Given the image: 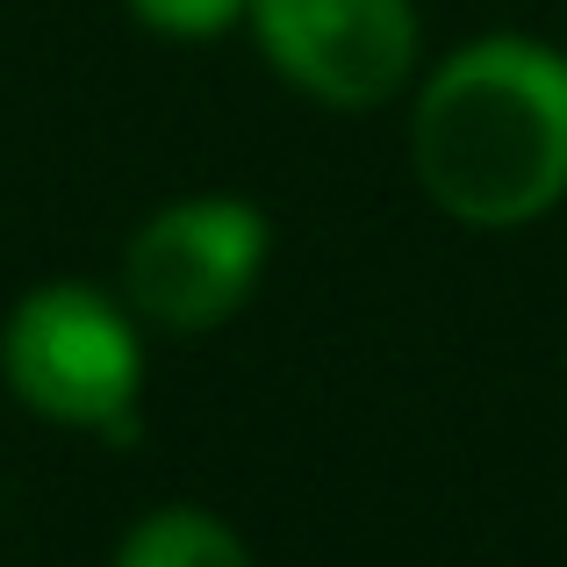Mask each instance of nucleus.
Instances as JSON below:
<instances>
[{
    "mask_svg": "<svg viewBox=\"0 0 567 567\" xmlns=\"http://www.w3.org/2000/svg\"><path fill=\"white\" fill-rule=\"evenodd\" d=\"M266 266V216L237 194L173 202L130 237L123 280L130 302L166 331H208L251 295Z\"/></svg>",
    "mask_w": 567,
    "mask_h": 567,
    "instance_id": "7ed1b4c3",
    "label": "nucleus"
},
{
    "mask_svg": "<svg viewBox=\"0 0 567 567\" xmlns=\"http://www.w3.org/2000/svg\"><path fill=\"white\" fill-rule=\"evenodd\" d=\"M0 367H8L14 395L29 410L58 416V424H86V431H109V439L137 431L130 402H137V381H144V352L109 295L37 288L8 317Z\"/></svg>",
    "mask_w": 567,
    "mask_h": 567,
    "instance_id": "f03ea898",
    "label": "nucleus"
},
{
    "mask_svg": "<svg viewBox=\"0 0 567 567\" xmlns=\"http://www.w3.org/2000/svg\"><path fill=\"white\" fill-rule=\"evenodd\" d=\"M115 567H251V554L208 511H158L123 539Z\"/></svg>",
    "mask_w": 567,
    "mask_h": 567,
    "instance_id": "39448f33",
    "label": "nucleus"
},
{
    "mask_svg": "<svg viewBox=\"0 0 567 567\" xmlns=\"http://www.w3.org/2000/svg\"><path fill=\"white\" fill-rule=\"evenodd\" d=\"M266 58L331 109H374L416 58L410 0H251Z\"/></svg>",
    "mask_w": 567,
    "mask_h": 567,
    "instance_id": "20e7f679",
    "label": "nucleus"
},
{
    "mask_svg": "<svg viewBox=\"0 0 567 567\" xmlns=\"http://www.w3.org/2000/svg\"><path fill=\"white\" fill-rule=\"evenodd\" d=\"M416 181L474 230H517L567 187V65L532 37H482L431 72L410 123Z\"/></svg>",
    "mask_w": 567,
    "mask_h": 567,
    "instance_id": "f257e3e1",
    "label": "nucleus"
},
{
    "mask_svg": "<svg viewBox=\"0 0 567 567\" xmlns=\"http://www.w3.org/2000/svg\"><path fill=\"white\" fill-rule=\"evenodd\" d=\"M130 8H137L152 29H166V37H216V29L237 22L251 0H130Z\"/></svg>",
    "mask_w": 567,
    "mask_h": 567,
    "instance_id": "423d86ee",
    "label": "nucleus"
}]
</instances>
